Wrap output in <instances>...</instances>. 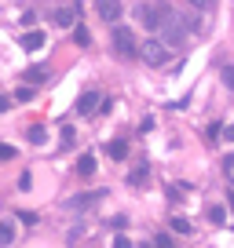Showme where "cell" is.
<instances>
[{"mask_svg": "<svg viewBox=\"0 0 234 248\" xmlns=\"http://www.w3.org/2000/svg\"><path fill=\"white\" fill-rule=\"evenodd\" d=\"M168 18H172V8L165 0H154V4H143L139 8V22L147 26V30H161Z\"/></svg>", "mask_w": 234, "mask_h": 248, "instance_id": "cell-1", "label": "cell"}, {"mask_svg": "<svg viewBox=\"0 0 234 248\" xmlns=\"http://www.w3.org/2000/svg\"><path fill=\"white\" fill-rule=\"evenodd\" d=\"M114 55H121V59H135V55H139L135 33L128 30V26H117L114 30Z\"/></svg>", "mask_w": 234, "mask_h": 248, "instance_id": "cell-2", "label": "cell"}, {"mask_svg": "<svg viewBox=\"0 0 234 248\" xmlns=\"http://www.w3.org/2000/svg\"><path fill=\"white\" fill-rule=\"evenodd\" d=\"M139 55H143L147 66H165V62H168V47H165V40H147V44L139 47Z\"/></svg>", "mask_w": 234, "mask_h": 248, "instance_id": "cell-3", "label": "cell"}, {"mask_svg": "<svg viewBox=\"0 0 234 248\" xmlns=\"http://www.w3.org/2000/svg\"><path fill=\"white\" fill-rule=\"evenodd\" d=\"M161 30H165V47H180L183 40H187V26H183L180 15H172L168 22L161 26Z\"/></svg>", "mask_w": 234, "mask_h": 248, "instance_id": "cell-4", "label": "cell"}, {"mask_svg": "<svg viewBox=\"0 0 234 248\" xmlns=\"http://www.w3.org/2000/svg\"><path fill=\"white\" fill-rule=\"evenodd\" d=\"M95 8H99V18L102 22H114L121 18V0H95Z\"/></svg>", "mask_w": 234, "mask_h": 248, "instance_id": "cell-5", "label": "cell"}, {"mask_svg": "<svg viewBox=\"0 0 234 248\" xmlns=\"http://www.w3.org/2000/svg\"><path fill=\"white\" fill-rule=\"evenodd\" d=\"M95 106H102V95H99V92H84V95L77 99V113H81V117H88V113H99Z\"/></svg>", "mask_w": 234, "mask_h": 248, "instance_id": "cell-6", "label": "cell"}, {"mask_svg": "<svg viewBox=\"0 0 234 248\" xmlns=\"http://www.w3.org/2000/svg\"><path fill=\"white\" fill-rule=\"evenodd\" d=\"M55 22L59 26H77V4H73V0L59 4V8H55Z\"/></svg>", "mask_w": 234, "mask_h": 248, "instance_id": "cell-7", "label": "cell"}, {"mask_svg": "<svg viewBox=\"0 0 234 248\" xmlns=\"http://www.w3.org/2000/svg\"><path fill=\"white\" fill-rule=\"evenodd\" d=\"M44 44H48V37H44L40 30H30V33L22 37V47H26V51H40Z\"/></svg>", "mask_w": 234, "mask_h": 248, "instance_id": "cell-8", "label": "cell"}, {"mask_svg": "<svg viewBox=\"0 0 234 248\" xmlns=\"http://www.w3.org/2000/svg\"><path fill=\"white\" fill-rule=\"evenodd\" d=\"M147 179H150V164H147V161H143V164H135V168L128 171V183H132V186H143Z\"/></svg>", "mask_w": 234, "mask_h": 248, "instance_id": "cell-9", "label": "cell"}, {"mask_svg": "<svg viewBox=\"0 0 234 248\" xmlns=\"http://www.w3.org/2000/svg\"><path fill=\"white\" fill-rule=\"evenodd\" d=\"M99 197H106V194H102V190H95V194H77V197L70 201V208H92Z\"/></svg>", "mask_w": 234, "mask_h": 248, "instance_id": "cell-10", "label": "cell"}, {"mask_svg": "<svg viewBox=\"0 0 234 248\" xmlns=\"http://www.w3.org/2000/svg\"><path fill=\"white\" fill-rule=\"evenodd\" d=\"M106 154L114 157V161H125V157H128V142H125V139H114V142L106 146Z\"/></svg>", "mask_w": 234, "mask_h": 248, "instance_id": "cell-11", "label": "cell"}, {"mask_svg": "<svg viewBox=\"0 0 234 248\" xmlns=\"http://www.w3.org/2000/svg\"><path fill=\"white\" fill-rule=\"evenodd\" d=\"M77 175H95V157L92 154H84V157H77Z\"/></svg>", "mask_w": 234, "mask_h": 248, "instance_id": "cell-12", "label": "cell"}, {"mask_svg": "<svg viewBox=\"0 0 234 248\" xmlns=\"http://www.w3.org/2000/svg\"><path fill=\"white\" fill-rule=\"evenodd\" d=\"M26 80H30V88H33V84H44V80H48V70H44V66H33V70H26Z\"/></svg>", "mask_w": 234, "mask_h": 248, "instance_id": "cell-13", "label": "cell"}, {"mask_svg": "<svg viewBox=\"0 0 234 248\" xmlns=\"http://www.w3.org/2000/svg\"><path fill=\"white\" fill-rule=\"evenodd\" d=\"M30 142H33V146H44V142H48L44 124H33V128H30Z\"/></svg>", "mask_w": 234, "mask_h": 248, "instance_id": "cell-14", "label": "cell"}, {"mask_svg": "<svg viewBox=\"0 0 234 248\" xmlns=\"http://www.w3.org/2000/svg\"><path fill=\"white\" fill-rule=\"evenodd\" d=\"M11 241H15V226H11V223H0V248H8Z\"/></svg>", "mask_w": 234, "mask_h": 248, "instance_id": "cell-15", "label": "cell"}, {"mask_svg": "<svg viewBox=\"0 0 234 248\" xmlns=\"http://www.w3.org/2000/svg\"><path fill=\"white\" fill-rule=\"evenodd\" d=\"M73 40H77L81 47H88V44H92V33H88L84 26H73Z\"/></svg>", "mask_w": 234, "mask_h": 248, "instance_id": "cell-16", "label": "cell"}, {"mask_svg": "<svg viewBox=\"0 0 234 248\" xmlns=\"http://www.w3.org/2000/svg\"><path fill=\"white\" fill-rule=\"evenodd\" d=\"M209 223H216V226H223V223H227V212L219 208V204H212V208H209Z\"/></svg>", "mask_w": 234, "mask_h": 248, "instance_id": "cell-17", "label": "cell"}, {"mask_svg": "<svg viewBox=\"0 0 234 248\" xmlns=\"http://www.w3.org/2000/svg\"><path fill=\"white\" fill-rule=\"evenodd\" d=\"M172 230H176V233H190L194 226H190V223H187L183 216H176V219H172Z\"/></svg>", "mask_w": 234, "mask_h": 248, "instance_id": "cell-18", "label": "cell"}, {"mask_svg": "<svg viewBox=\"0 0 234 248\" xmlns=\"http://www.w3.org/2000/svg\"><path fill=\"white\" fill-rule=\"evenodd\" d=\"M0 161H15V146H8V142H0Z\"/></svg>", "mask_w": 234, "mask_h": 248, "instance_id": "cell-19", "label": "cell"}, {"mask_svg": "<svg viewBox=\"0 0 234 248\" xmlns=\"http://www.w3.org/2000/svg\"><path fill=\"white\" fill-rule=\"evenodd\" d=\"M223 175L234 183V154H231V157H223Z\"/></svg>", "mask_w": 234, "mask_h": 248, "instance_id": "cell-20", "label": "cell"}, {"mask_svg": "<svg viewBox=\"0 0 234 248\" xmlns=\"http://www.w3.org/2000/svg\"><path fill=\"white\" fill-rule=\"evenodd\" d=\"M15 99H18V102H30V99H33V88H30V84H26V88H18V92H15Z\"/></svg>", "mask_w": 234, "mask_h": 248, "instance_id": "cell-21", "label": "cell"}, {"mask_svg": "<svg viewBox=\"0 0 234 248\" xmlns=\"http://www.w3.org/2000/svg\"><path fill=\"white\" fill-rule=\"evenodd\" d=\"M154 248H172V237H168V233H157V237H154Z\"/></svg>", "mask_w": 234, "mask_h": 248, "instance_id": "cell-22", "label": "cell"}, {"mask_svg": "<svg viewBox=\"0 0 234 248\" xmlns=\"http://www.w3.org/2000/svg\"><path fill=\"white\" fill-rule=\"evenodd\" d=\"M73 139H77V135H73V128L66 124V128H63V146H73Z\"/></svg>", "mask_w": 234, "mask_h": 248, "instance_id": "cell-23", "label": "cell"}, {"mask_svg": "<svg viewBox=\"0 0 234 248\" xmlns=\"http://www.w3.org/2000/svg\"><path fill=\"white\" fill-rule=\"evenodd\" d=\"M114 248H135V245L125 237V233H117V237H114Z\"/></svg>", "mask_w": 234, "mask_h": 248, "instance_id": "cell-24", "label": "cell"}, {"mask_svg": "<svg viewBox=\"0 0 234 248\" xmlns=\"http://www.w3.org/2000/svg\"><path fill=\"white\" fill-rule=\"evenodd\" d=\"M223 84L234 88V66H223Z\"/></svg>", "mask_w": 234, "mask_h": 248, "instance_id": "cell-25", "label": "cell"}, {"mask_svg": "<svg viewBox=\"0 0 234 248\" xmlns=\"http://www.w3.org/2000/svg\"><path fill=\"white\" fill-rule=\"evenodd\" d=\"M216 135H223V124H212L209 128V142H216Z\"/></svg>", "mask_w": 234, "mask_h": 248, "instance_id": "cell-26", "label": "cell"}, {"mask_svg": "<svg viewBox=\"0 0 234 248\" xmlns=\"http://www.w3.org/2000/svg\"><path fill=\"white\" fill-rule=\"evenodd\" d=\"M110 226H114V230H125L128 219H125V216H114V223H110Z\"/></svg>", "mask_w": 234, "mask_h": 248, "instance_id": "cell-27", "label": "cell"}, {"mask_svg": "<svg viewBox=\"0 0 234 248\" xmlns=\"http://www.w3.org/2000/svg\"><path fill=\"white\" fill-rule=\"evenodd\" d=\"M8 109H11V99H8V95H0V113H8Z\"/></svg>", "mask_w": 234, "mask_h": 248, "instance_id": "cell-28", "label": "cell"}, {"mask_svg": "<svg viewBox=\"0 0 234 248\" xmlns=\"http://www.w3.org/2000/svg\"><path fill=\"white\" fill-rule=\"evenodd\" d=\"M223 139H231V142H234V124H223Z\"/></svg>", "mask_w": 234, "mask_h": 248, "instance_id": "cell-29", "label": "cell"}, {"mask_svg": "<svg viewBox=\"0 0 234 248\" xmlns=\"http://www.w3.org/2000/svg\"><path fill=\"white\" fill-rule=\"evenodd\" d=\"M190 4H194V8H212L216 0H190Z\"/></svg>", "mask_w": 234, "mask_h": 248, "instance_id": "cell-30", "label": "cell"}]
</instances>
